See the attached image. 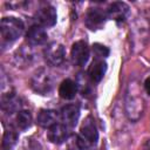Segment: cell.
<instances>
[{
	"instance_id": "obj_16",
	"label": "cell",
	"mask_w": 150,
	"mask_h": 150,
	"mask_svg": "<svg viewBox=\"0 0 150 150\" xmlns=\"http://www.w3.org/2000/svg\"><path fill=\"white\" fill-rule=\"evenodd\" d=\"M20 107V102L16 98L15 95L13 94H8L6 96L2 97V109L9 114H12L13 111H15L18 108Z\"/></svg>"
},
{
	"instance_id": "obj_5",
	"label": "cell",
	"mask_w": 150,
	"mask_h": 150,
	"mask_svg": "<svg viewBox=\"0 0 150 150\" xmlns=\"http://www.w3.org/2000/svg\"><path fill=\"white\" fill-rule=\"evenodd\" d=\"M71 61L75 66H84L89 59V47L84 41H76L71 46Z\"/></svg>"
},
{
	"instance_id": "obj_13",
	"label": "cell",
	"mask_w": 150,
	"mask_h": 150,
	"mask_svg": "<svg viewBox=\"0 0 150 150\" xmlns=\"http://www.w3.org/2000/svg\"><path fill=\"white\" fill-rule=\"evenodd\" d=\"M105 71H107V63L103 60H95L93 61V63L88 69V75L91 82L97 83L103 79Z\"/></svg>"
},
{
	"instance_id": "obj_20",
	"label": "cell",
	"mask_w": 150,
	"mask_h": 150,
	"mask_svg": "<svg viewBox=\"0 0 150 150\" xmlns=\"http://www.w3.org/2000/svg\"><path fill=\"white\" fill-rule=\"evenodd\" d=\"M144 150H150V141H148V142L144 144Z\"/></svg>"
},
{
	"instance_id": "obj_14",
	"label": "cell",
	"mask_w": 150,
	"mask_h": 150,
	"mask_svg": "<svg viewBox=\"0 0 150 150\" xmlns=\"http://www.w3.org/2000/svg\"><path fill=\"white\" fill-rule=\"evenodd\" d=\"M77 93V84L70 79H66L59 87V95L64 100H71Z\"/></svg>"
},
{
	"instance_id": "obj_19",
	"label": "cell",
	"mask_w": 150,
	"mask_h": 150,
	"mask_svg": "<svg viewBox=\"0 0 150 150\" xmlns=\"http://www.w3.org/2000/svg\"><path fill=\"white\" fill-rule=\"evenodd\" d=\"M144 87H145V90H146V93L150 95V76L145 80V82H144Z\"/></svg>"
},
{
	"instance_id": "obj_2",
	"label": "cell",
	"mask_w": 150,
	"mask_h": 150,
	"mask_svg": "<svg viewBox=\"0 0 150 150\" xmlns=\"http://www.w3.org/2000/svg\"><path fill=\"white\" fill-rule=\"evenodd\" d=\"M25 25L23 22L14 16H6L1 19L0 23V32H1V38L4 42H13L18 38L21 36L23 33Z\"/></svg>"
},
{
	"instance_id": "obj_12",
	"label": "cell",
	"mask_w": 150,
	"mask_h": 150,
	"mask_svg": "<svg viewBox=\"0 0 150 150\" xmlns=\"http://www.w3.org/2000/svg\"><path fill=\"white\" fill-rule=\"evenodd\" d=\"M57 111L53 110V109H41L38 114V124L42 128H52L53 125H55L57 123Z\"/></svg>"
},
{
	"instance_id": "obj_11",
	"label": "cell",
	"mask_w": 150,
	"mask_h": 150,
	"mask_svg": "<svg viewBox=\"0 0 150 150\" xmlns=\"http://www.w3.org/2000/svg\"><path fill=\"white\" fill-rule=\"evenodd\" d=\"M68 127L61 123H56L52 128L48 129L47 137L54 144H61L68 138Z\"/></svg>"
},
{
	"instance_id": "obj_17",
	"label": "cell",
	"mask_w": 150,
	"mask_h": 150,
	"mask_svg": "<svg viewBox=\"0 0 150 150\" xmlns=\"http://www.w3.org/2000/svg\"><path fill=\"white\" fill-rule=\"evenodd\" d=\"M32 124V115L28 110H20L16 115V125L21 130H26Z\"/></svg>"
},
{
	"instance_id": "obj_4",
	"label": "cell",
	"mask_w": 150,
	"mask_h": 150,
	"mask_svg": "<svg viewBox=\"0 0 150 150\" xmlns=\"http://www.w3.org/2000/svg\"><path fill=\"white\" fill-rule=\"evenodd\" d=\"M43 55L50 66H60L64 61V47L59 42H52L45 48Z\"/></svg>"
},
{
	"instance_id": "obj_9",
	"label": "cell",
	"mask_w": 150,
	"mask_h": 150,
	"mask_svg": "<svg viewBox=\"0 0 150 150\" xmlns=\"http://www.w3.org/2000/svg\"><path fill=\"white\" fill-rule=\"evenodd\" d=\"M47 32L45 28L40 25H33L28 28L26 33V40L28 43L32 46H38V45H43L47 41Z\"/></svg>"
},
{
	"instance_id": "obj_10",
	"label": "cell",
	"mask_w": 150,
	"mask_h": 150,
	"mask_svg": "<svg viewBox=\"0 0 150 150\" xmlns=\"http://www.w3.org/2000/svg\"><path fill=\"white\" fill-rule=\"evenodd\" d=\"M128 13H129V6L125 2L116 1V2H112L108 7L107 16L112 19V20H115V21H117V22H121V21L125 20Z\"/></svg>"
},
{
	"instance_id": "obj_18",
	"label": "cell",
	"mask_w": 150,
	"mask_h": 150,
	"mask_svg": "<svg viewBox=\"0 0 150 150\" xmlns=\"http://www.w3.org/2000/svg\"><path fill=\"white\" fill-rule=\"evenodd\" d=\"M93 54L95 56V60H103L109 55V48L101 45V43H94L93 45Z\"/></svg>"
},
{
	"instance_id": "obj_6",
	"label": "cell",
	"mask_w": 150,
	"mask_h": 150,
	"mask_svg": "<svg viewBox=\"0 0 150 150\" xmlns=\"http://www.w3.org/2000/svg\"><path fill=\"white\" fill-rule=\"evenodd\" d=\"M107 18V13H104L101 8H90L86 15V26L90 30L101 29Z\"/></svg>"
},
{
	"instance_id": "obj_8",
	"label": "cell",
	"mask_w": 150,
	"mask_h": 150,
	"mask_svg": "<svg viewBox=\"0 0 150 150\" xmlns=\"http://www.w3.org/2000/svg\"><path fill=\"white\" fill-rule=\"evenodd\" d=\"M80 117V108L77 104H67L60 111V118L67 127H75Z\"/></svg>"
},
{
	"instance_id": "obj_15",
	"label": "cell",
	"mask_w": 150,
	"mask_h": 150,
	"mask_svg": "<svg viewBox=\"0 0 150 150\" xmlns=\"http://www.w3.org/2000/svg\"><path fill=\"white\" fill-rule=\"evenodd\" d=\"M18 142V132L9 128L8 130L5 131L2 136V142H1V150H12Z\"/></svg>"
},
{
	"instance_id": "obj_7",
	"label": "cell",
	"mask_w": 150,
	"mask_h": 150,
	"mask_svg": "<svg viewBox=\"0 0 150 150\" xmlns=\"http://www.w3.org/2000/svg\"><path fill=\"white\" fill-rule=\"evenodd\" d=\"M38 23L42 27H52L56 23V11L53 6H43L38 9L35 14Z\"/></svg>"
},
{
	"instance_id": "obj_1",
	"label": "cell",
	"mask_w": 150,
	"mask_h": 150,
	"mask_svg": "<svg viewBox=\"0 0 150 150\" xmlns=\"http://www.w3.org/2000/svg\"><path fill=\"white\" fill-rule=\"evenodd\" d=\"M97 139H98V131H97L95 121L91 116H88L84 120V122L80 129V132L76 137V144H77L79 149L88 150L93 145L96 144Z\"/></svg>"
},
{
	"instance_id": "obj_3",
	"label": "cell",
	"mask_w": 150,
	"mask_h": 150,
	"mask_svg": "<svg viewBox=\"0 0 150 150\" xmlns=\"http://www.w3.org/2000/svg\"><path fill=\"white\" fill-rule=\"evenodd\" d=\"M32 88L40 95H47L53 89V77L47 70L41 69L33 76Z\"/></svg>"
}]
</instances>
